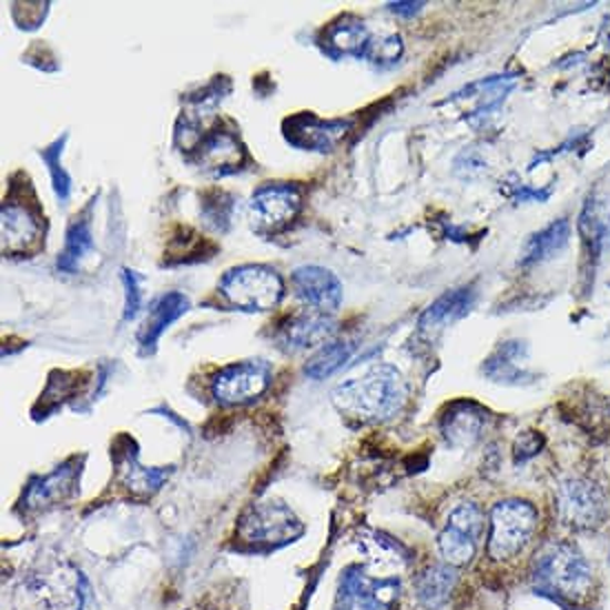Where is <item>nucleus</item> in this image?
<instances>
[{"label": "nucleus", "instance_id": "1", "mask_svg": "<svg viewBox=\"0 0 610 610\" xmlns=\"http://www.w3.org/2000/svg\"><path fill=\"white\" fill-rule=\"evenodd\" d=\"M331 397L344 417L362 424H377L401 410L406 401V384L397 368L375 364L364 375L337 384Z\"/></svg>", "mask_w": 610, "mask_h": 610}, {"label": "nucleus", "instance_id": "2", "mask_svg": "<svg viewBox=\"0 0 610 610\" xmlns=\"http://www.w3.org/2000/svg\"><path fill=\"white\" fill-rule=\"evenodd\" d=\"M532 581L543 594L577 601L592 588V568L575 546L550 543L537 552Z\"/></svg>", "mask_w": 610, "mask_h": 610}, {"label": "nucleus", "instance_id": "3", "mask_svg": "<svg viewBox=\"0 0 610 610\" xmlns=\"http://www.w3.org/2000/svg\"><path fill=\"white\" fill-rule=\"evenodd\" d=\"M217 288L228 306L246 313L273 311L284 297L279 273L266 264L233 266L222 275Z\"/></svg>", "mask_w": 610, "mask_h": 610}, {"label": "nucleus", "instance_id": "4", "mask_svg": "<svg viewBox=\"0 0 610 610\" xmlns=\"http://www.w3.org/2000/svg\"><path fill=\"white\" fill-rule=\"evenodd\" d=\"M537 528V510L528 501L506 499L490 510L488 555L495 561L510 559L521 552Z\"/></svg>", "mask_w": 610, "mask_h": 610}, {"label": "nucleus", "instance_id": "5", "mask_svg": "<svg viewBox=\"0 0 610 610\" xmlns=\"http://www.w3.org/2000/svg\"><path fill=\"white\" fill-rule=\"evenodd\" d=\"M299 209L302 189L295 182H266L251 195V226L262 235H277L295 222Z\"/></svg>", "mask_w": 610, "mask_h": 610}, {"label": "nucleus", "instance_id": "6", "mask_svg": "<svg viewBox=\"0 0 610 610\" xmlns=\"http://www.w3.org/2000/svg\"><path fill=\"white\" fill-rule=\"evenodd\" d=\"M237 532L253 546H284L304 532L295 512L277 499L253 504L240 519Z\"/></svg>", "mask_w": 610, "mask_h": 610}, {"label": "nucleus", "instance_id": "7", "mask_svg": "<svg viewBox=\"0 0 610 610\" xmlns=\"http://www.w3.org/2000/svg\"><path fill=\"white\" fill-rule=\"evenodd\" d=\"M399 599V579L368 575L366 568L353 566L342 572L335 610H395Z\"/></svg>", "mask_w": 610, "mask_h": 610}, {"label": "nucleus", "instance_id": "8", "mask_svg": "<svg viewBox=\"0 0 610 610\" xmlns=\"http://www.w3.org/2000/svg\"><path fill=\"white\" fill-rule=\"evenodd\" d=\"M0 220L4 257H29L44 246V217L35 204L4 197Z\"/></svg>", "mask_w": 610, "mask_h": 610}, {"label": "nucleus", "instance_id": "9", "mask_svg": "<svg viewBox=\"0 0 610 610\" xmlns=\"http://www.w3.org/2000/svg\"><path fill=\"white\" fill-rule=\"evenodd\" d=\"M481 535H484V515L475 504L466 501L453 508L437 539L444 561L455 568L470 563L477 552Z\"/></svg>", "mask_w": 610, "mask_h": 610}, {"label": "nucleus", "instance_id": "10", "mask_svg": "<svg viewBox=\"0 0 610 610\" xmlns=\"http://www.w3.org/2000/svg\"><path fill=\"white\" fill-rule=\"evenodd\" d=\"M271 384V366L262 359L224 366L211 382L213 397L224 406L255 401Z\"/></svg>", "mask_w": 610, "mask_h": 610}, {"label": "nucleus", "instance_id": "11", "mask_svg": "<svg viewBox=\"0 0 610 610\" xmlns=\"http://www.w3.org/2000/svg\"><path fill=\"white\" fill-rule=\"evenodd\" d=\"M246 149L233 129L211 126L191 149L189 160L211 175H231L244 169Z\"/></svg>", "mask_w": 610, "mask_h": 610}, {"label": "nucleus", "instance_id": "12", "mask_svg": "<svg viewBox=\"0 0 610 610\" xmlns=\"http://www.w3.org/2000/svg\"><path fill=\"white\" fill-rule=\"evenodd\" d=\"M284 138L291 146L302 149V151H317L326 153L337 146V142L346 135L350 129L348 120H324L317 118L311 111L295 113L284 120L282 124Z\"/></svg>", "mask_w": 610, "mask_h": 610}, {"label": "nucleus", "instance_id": "13", "mask_svg": "<svg viewBox=\"0 0 610 610\" xmlns=\"http://www.w3.org/2000/svg\"><path fill=\"white\" fill-rule=\"evenodd\" d=\"M291 284L295 288V295L306 302L308 306H313V311L319 313H335L342 304V282L339 277L317 264H306V266H297L291 273Z\"/></svg>", "mask_w": 610, "mask_h": 610}, {"label": "nucleus", "instance_id": "14", "mask_svg": "<svg viewBox=\"0 0 610 610\" xmlns=\"http://www.w3.org/2000/svg\"><path fill=\"white\" fill-rule=\"evenodd\" d=\"M335 333V322L319 311H304L291 315L275 333V339L284 350H304L324 346Z\"/></svg>", "mask_w": 610, "mask_h": 610}, {"label": "nucleus", "instance_id": "15", "mask_svg": "<svg viewBox=\"0 0 610 610\" xmlns=\"http://www.w3.org/2000/svg\"><path fill=\"white\" fill-rule=\"evenodd\" d=\"M557 508L561 519L577 528H590L603 517V499L588 481L563 484L557 495Z\"/></svg>", "mask_w": 610, "mask_h": 610}, {"label": "nucleus", "instance_id": "16", "mask_svg": "<svg viewBox=\"0 0 610 610\" xmlns=\"http://www.w3.org/2000/svg\"><path fill=\"white\" fill-rule=\"evenodd\" d=\"M189 306H191L189 297L184 293H180V291L164 293V295H160L155 299V304H153V308H151V313H149V317H146V322H144V326L140 331V337H138L142 355H149V353L155 350V344L162 337V333L175 319H180L189 311Z\"/></svg>", "mask_w": 610, "mask_h": 610}, {"label": "nucleus", "instance_id": "17", "mask_svg": "<svg viewBox=\"0 0 610 610\" xmlns=\"http://www.w3.org/2000/svg\"><path fill=\"white\" fill-rule=\"evenodd\" d=\"M475 304V291L470 286H461V288H453L446 291L444 295H439L419 317V331L424 333H435L441 331L446 326H450L453 322L461 319L464 315L470 313Z\"/></svg>", "mask_w": 610, "mask_h": 610}, {"label": "nucleus", "instance_id": "18", "mask_svg": "<svg viewBox=\"0 0 610 610\" xmlns=\"http://www.w3.org/2000/svg\"><path fill=\"white\" fill-rule=\"evenodd\" d=\"M370 40L373 38L368 33L364 20L346 16L342 20L333 22L331 27H326L319 42L324 44V51L331 53L333 58H337V55L364 58Z\"/></svg>", "mask_w": 610, "mask_h": 610}, {"label": "nucleus", "instance_id": "19", "mask_svg": "<svg viewBox=\"0 0 610 610\" xmlns=\"http://www.w3.org/2000/svg\"><path fill=\"white\" fill-rule=\"evenodd\" d=\"M78 479H80V466L67 461L51 475L33 481L24 495V504L29 508H42V506L58 504L75 490Z\"/></svg>", "mask_w": 610, "mask_h": 610}, {"label": "nucleus", "instance_id": "20", "mask_svg": "<svg viewBox=\"0 0 610 610\" xmlns=\"http://www.w3.org/2000/svg\"><path fill=\"white\" fill-rule=\"evenodd\" d=\"M455 579H457L455 577V566H450V563L428 566L426 570H421L417 575V579L413 583L417 603L426 610L441 608L450 597Z\"/></svg>", "mask_w": 610, "mask_h": 610}, {"label": "nucleus", "instance_id": "21", "mask_svg": "<svg viewBox=\"0 0 610 610\" xmlns=\"http://www.w3.org/2000/svg\"><path fill=\"white\" fill-rule=\"evenodd\" d=\"M484 426V410L470 401H459L441 417V433L453 446H470Z\"/></svg>", "mask_w": 610, "mask_h": 610}, {"label": "nucleus", "instance_id": "22", "mask_svg": "<svg viewBox=\"0 0 610 610\" xmlns=\"http://www.w3.org/2000/svg\"><path fill=\"white\" fill-rule=\"evenodd\" d=\"M95 244H93V235H91V222L87 215H75L64 233V248L58 255V271L60 273H75L80 268V264L93 255Z\"/></svg>", "mask_w": 610, "mask_h": 610}, {"label": "nucleus", "instance_id": "23", "mask_svg": "<svg viewBox=\"0 0 610 610\" xmlns=\"http://www.w3.org/2000/svg\"><path fill=\"white\" fill-rule=\"evenodd\" d=\"M118 464V472H120V481L122 486L133 492V495H140V497H146L151 492H155L162 481L169 477V470L164 468H146V466H140L138 464V455L135 450L126 448L118 455L115 459Z\"/></svg>", "mask_w": 610, "mask_h": 610}, {"label": "nucleus", "instance_id": "24", "mask_svg": "<svg viewBox=\"0 0 610 610\" xmlns=\"http://www.w3.org/2000/svg\"><path fill=\"white\" fill-rule=\"evenodd\" d=\"M568 237H570L568 220H555L552 224H548L546 228H541L539 233L528 237L523 253H521V264L530 266V264L546 262V260L555 257L568 244Z\"/></svg>", "mask_w": 610, "mask_h": 610}, {"label": "nucleus", "instance_id": "25", "mask_svg": "<svg viewBox=\"0 0 610 610\" xmlns=\"http://www.w3.org/2000/svg\"><path fill=\"white\" fill-rule=\"evenodd\" d=\"M355 344L350 339H333L326 342L324 346H319V350L306 362L304 373L311 379H324L331 373H335L339 366H344V362L353 355Z\"/></svg>", "mask_w": 610, "mask_h": 610}, {"label": "nucleus", "instance_id": "26", "mask_svg": "<svg viewBox=\"0 0 610 610\" xmlns=\"http://www.w3.org/2000/svg\"><path fill=\"white\" fill-rule=\"evenodd\" d=\"M67 133H62L60 138H55L49 146L40 149V157L42 162L47 164L49 169V175H51V184H53V193L60 202H67L69 200V193H71V177L69 173L64 171L60 157H62V151H64V144H67Z\"/></svg>", "mask_w": 610, "mask_h": 610}, {"label": "nucleus", "instance_id": "27", "mask_svg": "<svg viewBox=\"0 0 610 610\" xmlns=\"http://www.w3.org/2000/svg\"><path fill=\"white\" fill-rule=\"evenodd\" d=\"M519 353H521L519 342H506V344H501V346L495 350V355L486 362L484 370H486L490 377L499 379V382L519 377V375H523V373H521V366H517V364L512 362Z\"/></svg>", "mask_w": 610, "mask_h": 610}, {"label": "nucleus", "instance_id": "28", "mask_svg": "<svg viewBox=\"0 0 610 610\" xmlns=\"http://www.w3.org/2000/svg\"><path fill=\"white\" fill-rule=\"evenodd\" d=\"M401 38L399 35H386V38H373L366 55L375 64H390L401 55Z\"/></svg>", "mask_w": 610, "mask_h": 610}, {"label": "nucleus", "instance_id": "29", "mask_svg": "<svg viewBox=\"0 0 610 610\" xmlns=\"http://www.w3.org/2000/svg\"><path fill=\"white\" fill-rule=\"evenodd\" d=\"M202 213H204V217L209 220V224L213 228L224 231L231 224V213H233V200H231V195L215 191V200H206Z\"/></svg>", "mask_w": 610, "mask_h": 610}, {"label": "nucleus", "instance_id": "30", "mask_svg": "<svg viewBox=\"0 0 610 610\" xmlns=\"http://www.w3.org/2000/svg\"><path fill=\"white\" fill-rule=\"evenodd\" d=\"M122 277V286H124V313L122 319L129 322L138 315L140 306H142V293H140V275L131 268H122L120 273Z\"/></svg>", "mask_w": 610, "mask_h": 610}, {"label": "nucleus", "instance_id": "31", "mask_svg": "<svg viewBox=\"0 0 610 610\" xmlns=\"http://www.w3.org/2000/svg\"><path fill=\"white\" fill-rule=\"evenodd\" d=\"M421 7H424V2H390L388 4V9L397 16H415Z\"/></svg>", "mask_w": 610, "mask_h": 610}]
</instances>
